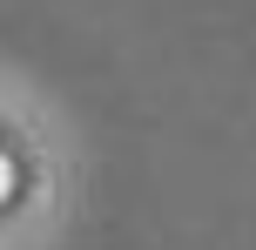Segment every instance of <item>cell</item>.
I'll return each mask as SVG.
<instances>
[{"label":"cell","mask_w":256,"mask_h":250,"mask_svg":"<svg viewBox=\"0 0 256 250\" xmlns=\"http://www.w3.org/2000/svg\"><path fill=\"white\" fill-rule=\"evenodd\" d=\"M0 189H7V156H0Z\"/></svg>","instance_id":"obj_1"}]
</instances>
